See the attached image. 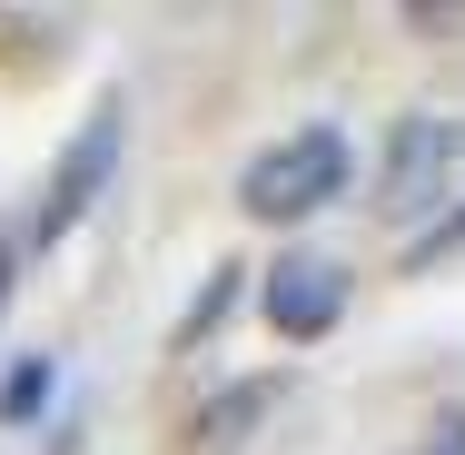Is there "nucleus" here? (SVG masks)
Segmentation results:
<instances>
[{
	"label": "nucleus",
	"mask_w": 465,
	"mask_h": 455,
	"mask_svg": "<svg viewBox=\"0 0 465 455\" xmlns=\"http://www.w3.org/2000/svg\"><path fill=\"white\" fill-rule=\"evenodd\" d=\"M347 179H357V149H347V129L337 119H307V129H287V139H268L248 169H238V208L248 218H317L327 198H347Z\"/></svg>",
	"instance_id": "nucleus-1"
},
{
	"label": "nucleus",
	"mask_w": 465,
	"mask_h": 455,
	"mask_svg": "<svg viewBox=\"0 0 465 455\" xmlns=\"http://www.w3.org/2000/svg\"><path fill=\"white\" fill-rule=\"evenodd\" d=\"M119 149H129V109L119 99H99L90 119L70 129V149H60V169H50V188H40V208H30V248H60L80 218L99 208V188L119 179Z\"/></svg>",
	"instance_id": "nucleus-2"
},
{
	"label": "nucleus",
	"mask_w": 465,
	"mask_h": 455,
	"mask_svg": "<svg viewBox=\"0 0 465 455\" xmlns=\"http://www.w3.org/2000/svg\"><path fill=\"white\" fill-rule=\"evenodd\" d=\"M456 159H465V129H456V119H396V139H386V179H376V208H386V218H426Z\"/></svg>",
	"instance_id": "nucleus-3"
},
{
	"label": "nucleus",
	"mask_w": 465,
	"mask_h": 455,
	"mask_svg": "<svg viewBox=\"0 0 465 455\" xmlns=\"http://www.w3.org/2000/svg\"><path fill=\"white\" fill-rule=\"evenodd\" d=\"M258 307H268V327H278L287 347H317V337L347 317V268H327V258H278L268 287H258Z\"/></svg>",
	"instance_id": "nucleus-4"
},
{
	"label": "nucleus",
	"mask_w": 465,
	"mask_h": 455,
	"mask_svg": "<svg viewBox=\"0 0 465 455\" xmlns=\"http://www.w3.org/2000/svg\"><path fill=\"white\" fill-rule=\"evenodd\" d=\"M278 386H287V376H238V386H218V396L198 406V436H208V446H238V436L278 406Z\"/></svg>",
	"instance_id": "nucleus-5"
},
{
	"label": "nucleus",
	"mask_w": 465,
	"mask_h": 455,
	"mask_svg": "<svg viewBox=\"0 0 465 455\" xmlns=\"http://www.w3.org/2000/svg\"><path fill=\"white\" fill-rule=\"evenodd\" d=\"M50 396H60V357H50V347L10 357V376H0V426H30V416H50Z\"/></svg>",
	"instance_id": "nucleus-6"
},
{
	"label": "nucleus",
	"mask_w": 465,
	"mask_h": 455,
	"mask_svg": "<svg viewBox=\"0 0 465 455\" xmlns=\"http://www.w3.org/2000/svg\"><path fill=\"white\" fill-rule=\"evenodd\" d=\"M238 277H248V268H208V287L188 297V317H179V347H198V337H218V327H228V307H238Z\"/></svg>",
	"instance_id": "nucleus-7"
},
{
	"label": "nucleus",
	"mask_w": 465,
	"mask_h": 455,
	"mask_svg": "<svg viewBox=\"0 0 465 455\" xmlns=\"http://www.w3.org/2000/svg\"><path fill=\"white\" fill-rule=\"evenodd\" d=\"M456 248H465V208H446L436 228H416V238H406V268H436V258H456Z\"/></svg>",
	"instance_id": "nucleus-8"
},
{
	"label": "nucleus",
	"mask_w": 465,
	"mask_h": 455,
	"mask_svg": "<svg viewBox=\"0 0 465 455\" xmlns=\"http://www.w3.org/2000/svg\"><path fill=\"white\" fill-rule=\"evenodd\" d=\"M10 287H20V248L0 238V307H10Z\"/></svg>",
	"instance_id": "nucleus-9"
},
{
	"label": "nucleus",
	"mask_w": 465,
	"mask_h": 455,
	"mask_svg": "<svg viewBox=\"0 0 465 455\" xmlns=\"http://www.w3.org/2000/svg\"><path fill=\"white\" fill-rule=\"evenodd\" d=\"M436 455H465V416H446V426H436Z\"/></svg>",
	"instance_id": "nucleus-10"
}]
</instances>
